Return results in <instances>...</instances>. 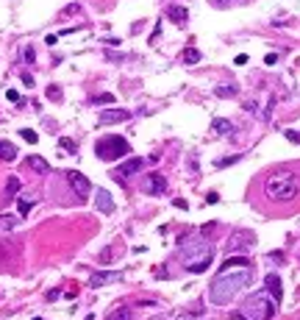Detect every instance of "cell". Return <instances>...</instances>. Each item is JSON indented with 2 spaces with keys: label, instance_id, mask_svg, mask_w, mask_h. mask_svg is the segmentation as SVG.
Returning <instances> with one entry per match:
<instances>
[{
  "label": "cell",
  "instance_id": "6da1fadb",
  "mask_svg": "<svg viewBox=\"0 0 300 320\" xmlns=\"http://www.w3.org/2000/svg\"><path fill=\"white\" fill-rule=\"evenodd\" d=\"M250 284V267H242V270H223L220 276L211 281V292L209 301L217 306H225L237 298V292L244 290Z\"/></svg>",
  "mask_w": 300,
  "mask_h": 320
},
{
  "label": "cell",
  "instance_id": "7a4b0ae2",
  "mask_svg": "<svg viewBox=\"0 0 300 320\" xmlns=\"http://www.w3.org/2000/svg\"><path fill=\"white\" fill-rule=\"evenodd\" d=\"M264 192L275 203H289L300 195V178L289 170H275L264 178Z\"/></svg>",
  "mask_w": 300,
  "mask_h": 320
},
{
  "label": "cell",
  "instance_id": "3957f363",
  "mask_svg": "<svg viewBox=\"0 0 300 320\" xmlns=\"http://www.w3.org/2000/svg\"><path fill=\"white\" fill-rule=\"evenodd\" d=\"M275 312H278V304L275 301H270L264 292H253L250 298L244 301L239 318L242 320H272Z\"/></svg>",
  "mask_w": 300,
  "mask_h": 320
},
{
  "label": "cell",
  "instance_id": "277c9868",
  "mask_svg": "<svg viewBox=\"0 0 300 320\" xmlns=\"http://www.w3.org/2000/svg\"><path fill=\"white\" fill-rule=\"evenodd\" d=\"M95 150H98V156L106 159V162H112V159H122L128 153V142L122 139V136H106V139H100L98 145H95Z\"/></svg>",
  "mask_w": 300,
  "mask_h": 320
},
{
  "label": "cell",
  "instance_id": "5b68a950",
  "mask_svg": "<svg viewBox=\"0 0 300 320\" xmlns=\"http://www.w3.org/2000/svg\"><path fill=\"white\" fill-rule=\"evenodd\" d=\"M67 178H70V187H72V192H75V195H78V198H81V200H84L86 195H89V192H92V181L84 176V173L70 170V173H67Z\"/></svg>",
  "mask_w": 300,
  "mask_h": 320
},
{
  "label": "cell",
  "instance_id": "8992f818",
  "mask_svg": "<svg viewBox=\"0 0 300 320\" xmlns=\"http://www.w3.org/2000/svg\"><path fill=\"white\" fill-rule=\"evenodd\" d=\"M142 164H145V159H128V162H122L117 170H114V178H117L120 184H125L122 178H125V176H133V173H139Z\"/></svg>",
  "mask_w": 300,
  "mask_h": 320
},
{
  "label": "cell",
  "instance_id": "52a82bcc",
  "mask_svg": "<svg viewBox=\"0 0 300 320\" xmlns=\"http://www.w3.org/2000/svg\"><path fill=\"white\" fill-rule=\"evenodd\" d=\"M142 190H145L147 195H161V192L167 190V181H164V176L153 173V176H147V178H145V184H142Z\"/></svg>",
  "mask_w": 300,
  "mask_h": 320
},
{
  "label": "cell",
  "instance_id": "ba28073f",
  "mask_svg": "<svg viewBox=\"0 0 300 320\" xmlns=\"http://www.w3.org/2000/svg\"><path fill=\"white\" fill-rule=\"evenodd\" d=\"M264 284H267V290H270L272 301H275V304H278V301L284 298V287H281V278H278V273H267Z\"/></svg>",
  "mask_w": 300,
  "mask_h": 320
},
{
  "label": "cell",
  "instance_id": "9c48e42d",
  "mask_svg": "<svg viewBox=\"0 0 300 320\" xmlns=\"http://www.w3.org/2000/svg\"><path fill=\"white\" fill-rule=\"evenodd\" d=\"M131 114L125 109H109V112L100 114V126H112V123H125Z\"/></svg>",
  "mask_w": 300,
  "mask_h": 320
},
{
  "label": "cell",
  "instance_id": "30bf717a",
  "mask_svg": "<svg viewBox=\"0 0 300 320\" xmlns=\"http://www.w3.org/2000/svg\"><path fill=\"white\" fill-rule=\"evenodd\" d=\"M242 242H244V245H253V234H250V231H237V234L231 237V242H228V251H244Z\"/></svg>",
  "mask_w": 300,
  "mask_h": 320
},
{
  "label": "cell",
  "instance_id": "8fae6325",
  "mask_svg": "<svg viewBox=\"0 0 300 320\" xmlns=\"http://www.w3.org/2000/svg\"><path fill=\"white\" fill-rule=\"evenodd\" d=\"M95 198H98V212H103V214H112L114 212V200H112V195H109L106 190H98V195H95Z\"/></svg>",
  "mask_w": 300,
  "mask_h": 320
},
{
  "label": "cell",
  "instance_id": "7c38bea8",
  "mask_svg": "<svg viewBox=\"0 0 300 320\" xmlns=\"http://www.w3.org/2000/svg\"><path fill=\"white\" fill-rule=\"evenodd\" d=\"M167 17L175 22V25H186V20H189V11L183 6H170L167 8Z\"/></svg>",
  "mask_w": 300,
  "mask_h": 320
},
{
  "label": "cell",
  "instance_id": "4fadbf2b",
  "mask_svg": "<svg viewBox=\"0 0 300 320\" xmlns=\"http://www.w3.org/2000/svg\"><path fill=\"white\" fill-rule=\"evenodd\" d=\"M17 159V148L6 139H0V162H14Z\"/></svg>",
  "mask_w": 300,
  "mask_h": 320
},
{
  "label": "cell",
  "instance_id": "5bb4252c",
  "mask_svg": "<svg viewBox=\"0 0 300 320\" xmlns=\"http://www.w3.org/2000/svg\"><path fill=\"white\" fill-rule=\"evenodd\" d=\"M211 128H214L217 134H223V136H234V134H237L234 123H228V120H214V123H211Z\"/></svg>",
  "mask_w": 300,
  "mask_h": 320
},
{
  "label": "cell",
  "instance_id": "9a60e30c",
  "mask_svg": "<svg viewBox=\"0 0 300 320\" xmlns=\"http://www.w3.org/2000/svg\"><path fill=\"white\" fill-rule=\"evenodd\" d=\"M20 190H22V181H20L17 176H11V178L6 181V200H11V198H14V195H17Z\"/></svg>",
  "mask_w": 300,
  "mask_h": 320
},
{
  "label": "cell",
  "instance_id": "2e32d148",
  "mask_svg": "<svg viewBox=\"0 0 300 320\" xmlns=\"http://www.w3.org/2000/svg\"><path fill=\"white\" fill-rule=\"evenodd\" d=\"M17 226H20V217H14V214H0V231H11Z\"/></svg>",
  "mask_w": 300,
  "mask_h": 320
},
{
  "label": "cell",
  "instance_id": "e0dca14e",
  "mask_svg": "<svg viewBox=\"0 0 300 320\" xmlns=\"http://www.w3.org/2000/svg\"><path fill=\"white\" fill-rule=\"evenodd\" d=\"M234 267H250V262L244 256H234V259H225L223 262V270H234Z\"/></svg>",
  "mask_w": 300,
  "mask_h": 320
},
{
  "label": "cell",
  "instance_id": "ac0fdd59",
  "mask_svg": "<svg viewBox=\"0 0 300 320\" xmlns=\"http://www.w3.org/2000/svg\"><path fill=\"white\" fill-rule=\"evenodd\" d=\"M28 164H31V170H36V173H50V164L42 156H28Z\"/></svg>",
  "mask_w": 300,
  "mask_h": 320
},
{
  "label": "cell",
  "instance_id": "d6986e66",
  "mask_svg": "<svg viewBox=\"0 0 300 320\" xmlns=\"http://www.w3.org/2000/svg\"><path fill=\"white\" fill-rule=\"evenodd\" d=\"M114 273H95V276H92V287H98V284H103V281H114Z\"/></svg>",
  "mask_w": 300,
  "mask_h": 320
},
{
  "label": "cell",
  "instance_id": "ffe728a7",
  "mask_svg": "<svg viewBox=\"0 0 300 320\" xmlns=\"http://www.w3.org/2000/svg\"><path fill=\"white\" fill-rule=\"evenodd\" d=\"M106 320H131V312L128 309H114L112 315H106Z\"/></svg>",
  "mask_w": 300,
  "mask_h": 320
},
{
  "label": "cell",
  "instance_id": "44dd1931",
  "mask_svg": "<svg viewBox=\"0 0 300 320\" xmlns=\"http://www.w3.org/2000/svg\"><path fill=\"white\" fill-rule=\"evenodd\" d=\"M234 92H237V86H234V84L217 86V95H220V98H234Z\"/></svg>",
  "mask_w": 300,
  "mask_h": 320
},
{
  "label": "cell",
  "instance_id": "7402d4cb",
  "mask_svg": "<svg viewBox=\"0 0 300 320\" xmlns=\"http://www.w3.org/2000/svg\"><path fill=\"white\" fill-rule=\"evenodd\" d=\"M183 62H189V64H197V62H200V50L189 48L186 53H183Z\"/></svg>",
  "mask_w": 300,
  "mask_h": 320
},
{
  "label": "cell",
  "instance_id": "603a6c76",
  "mask_svg": "<svg viewBox=\"0 0 300 320\" xmlns=\"http://www.w3.org/2000/svg\"><path fill=\"white\" fill-rule=\"evenodd\" d=\"M20 136L25 139V142H31V145H34L36 139H39V136H36V131H31V128H22V131H20Z\"/></svg>",
  "mask_w": 300,
  "mask_h": 320
},
{
  "label": "cell",
  "instance_id": "cb8c5ba5",
  "mask_svg": "<svg viewBox=\"0 0 300 320\" xmlns=\"http://www.w3.org/2000/svg\"><path fill=\"white\" fill-rule=\"evenodd\" d=\"M217 8H225V6H237V3H244V0H211Z\"/></svg>",
  "mask_w": 300,
  "mask_h": 320
},
{
  "label": "cell",
  "instance_id": "d4e9b609",
  "mask_svg": "<svg viewBox=\"0 0 300 320\" xmlns=\"http://www.w3.org/2000/svg\"><path fill=\"white\" fill-rule=\"evenodd\" d=\"M239 159H242V156H228V159H220V162H214V164H217V167H228V164H237Z\"/></svg>",
  "mask_w": 300,
  "mask_h": 320
},
{
  "label": "cell",
  "instance_id": "484cf974",
  "mask_svg": "<svg viewBox=\"0 0 300 320\" xmlns=\"http://www.w3.org/2000/svg\"><path fill=\"white\" fill-rule=\"evenodd\" d=\"M31 209H34V200H20V214H22V217H25Z\"/></svg>",
  "mask_w": 300,
  "mask_h": 320
},
{
  "label": "cell",
  "instance_id": "4316f807",
  "mask_svg": "<svg viewBox=\"0 0 300 320\" xmlns=\"http://www.w3.org/2000/svg\"><path fill=\"white\" fill-rule=\"evenodd\" d=\"M92 100H95V103H112V100H114V95H109V92H106V95H98V98H92Z\"/></svg>",
  "mask_w": 300,
  "mask_h": 320
},
{
  "label": "cell",
  "instance_id": "83f0119b",
  "mask_svg": "<svg viewBox=\"0 0 300 320\" xmlns=\"http://www.w3.org/2000/svg\"><path fill=\"white\" fill-rule=\"evenodd\" d=\"M284 136L289 139V142H298V145H300V134H298V131H286Z\"/></svg>",
  "mask_w": 300,
  "mask_h": 320
},
{
  "label": "cell",
  "instance_id": "f1b7e54d",
  "mask_svg": "<svg viewBox=\"0 0 300 320\" xmlns=\"http://www.w3.org/2000/svg\"><path fill=\"white\" fill-rule=\"evenodd\" d=\"M22 59H25V62H34V59H36V53H34L31 48H25V50H22Z\"/></svg>",
  "mask_w": 300,
  "mask_h": 320
},
{
  "label": "cell",
  "instance_id": "f546056e",
  "mask_svg": "<svg viewBox=\"0 0 300 320\" xmlns=\"http://www.w3.org/2000/svg\"><path fill=\"white\" fill-rule=\"evenodd\" d=\"M59 148H64V150H70V153H72V150H75V145H72L70 139H61V142H59Z\"/></svg>",
  "mask_w": 300,
  "mask_h": 320
},
{
  "label": "cell",
  "instance_id": "4dcf8cb0",
  "mask_svg": "<svg viewBox=\"0 0 300 320\" xmlns=\"http://www.w3.org/2000/svg\"><path fill=\"white\" fill-rule=\"evenodd\" d=\"M6 98L11 100V103H20V95H17L14 89H8V92H6Z\"/></svg>",
  "mask_w": 300,
  "mask_h": 320
},
{
  "label": "cell",
  "instance_id": "1f68e13d",
  "mask_svg": "<svg viewBox=\"0 0 300 320\" xmlns=\"http://www.w3.org/2000/svg\"><path fill=\"white\" fill-rule=\"evenodd\" d=\"M34 320H39V318H34Z\"/></svg>",
  "mask_w": 300,
  "mask_h": 320
}]
</instances>
